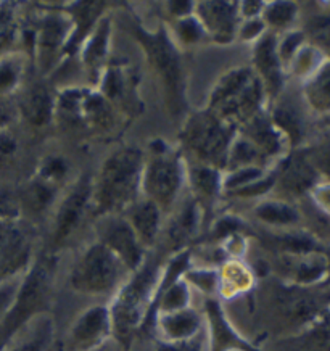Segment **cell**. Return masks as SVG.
I'll return each mask as SVG.
<instances>
[{
  "instance_id": "4fadbf2b",
  "label": "cell",
  "mask_w": 330,
  "mask_h": 351,
  "mask_svg": "<svg viewBox=\"0 0 330 351\" xmlns=\"http://www.w3.org/2000/svg\"><path fill=\"white\" fill-rule=\"evenodd\" d=\"M113 339V326L108 304H92L86 308L68 330L69 351H97Z\"/></svg>"
},
{
  "instance_id": "f546056e",
  "label": "cell",
  "mask_w": 330,
  "mask_h": 351,
  "mask_svg": "<svg viewBox=\"0 0 330 351\" xmlns=\"http://www.w3.org/2000/svg\"><path fill=\"white\" fill-rule=\"evenodd\" d=\"M58 189L60 187L54 186V184L40 179L39 176H34L23 192V198L20 200L21 210L25 205L32 213H44L57 200Z\"/></svg>"
},
{
  "instance_id": "83f0119b",
  "label": "cell",
  "mask_w": 330,
  "mask_h": 351,
  "mask_svg": "<svg viewBox=\"0 0 330 351\" xmlns=\"http://www.w3.org/2000/svg\"><path fill=\"white\" fill-rule=\"evenodd\" d=\"M217 274H220L217 293L226 295V297H235V295L244 293L253 284L252 272L237 260H227L221 269L217 271Z\"/></svg>"
},
{
  "instance_id": "1f68e13d",
  "label": "cell",
  "mask_w": 330,
  "mask_h": 351,
  "mask_svg": "<svg viewBox=\"0 0 330 351\" xmlns=\"http://www.w3.org/2000/svg\"><path fill=\"white\" fill-rule=\"evenodd\" d=\"M25 57L12 52L0 57V97H10L20 89L25 77Z\"/></svg>"
},
{
  "instance_id": "52a82bcc",
  "label": "cell",
  "mask_w": 330,
  "mask_h": 351,
  "mask_svg": "<svg viewBox=\"0 0 330 351\" xmlns=\"http://www.w3.org/2000/svg\"><path fill=\"white\" fill-rule=\"evenodd\" d=\"M237 129L210 110H200L185 117L180 129V152L190 155V163L211 166L224 173L227 154Z\"/></svg>"
},
{
  "instance_id": "ee69618b",
  "label": "cell",
  "mask_w": 330,
  "mask_h": 351,
  "mask_svg": "<svg viewBox=\"0 0 330 351\" xmlns=\"http://www.w3.org/2000/svg\"><path fill=\"white\" fill-rule=\"evenodd\" d=\"M16 150V142L8 131H0V160L12 156Z\"/></svg>"
},
{
  "instance_id": "603a6c76",
  "label": "cell",
  "mask_w": 330,
  "mask_h": 351,
  "mask_svg": "<svg viewBox=\"0 0 330 351\" xmlns=\"http://www.w3.org/2000/svg\"><path fill=\"white\" fill-rule=\"evenodd\" d=\"M16 107L18 113L32 128L43 129L55 118V97L49 90V87L40 82H34L21 92Z\"/></svg>"
},
{
  "instance_id": "ac0fdd59",
  "label": "cell",
  "mask_w": 330,
  "mask_h": 351,
  "mask_svg": "<svg viewBox=\"0 0 330 351\" xmlns=\"http://www.w3.org/2000/svg\"><path fill=\"white\" fill-rule=\"evenodd\" d=\"M171 215L173 216L166 226V240L173 253H178L189 248V243L198 234V229L203 224V213L197 200L187 193L185 197H180Z\"/></svg>"
},
{
  "instance_id": "cb8c5ba5",
  "label": "cell",
  "mask_w": 330,
  "mask_h": 351,
  "mask_svg": "<svg viewBox=\"0 0 330 351\" xmlns=\"http://www.w3.org/2000/svg\"><path fill=\"white\" fill-rule=\"evenodd\" d=\"M316 181V169L308 155L294 154L277 168L276 184L288 193H303L313 187Z\"/></svg>"
},
{
  "instance_id": "7bdbcfd3",
  "label": "cell",
  "mask_w": 330,
  "mask_h": 351,
  "mask_svg": "<svg viewBox=\"0 0 330 351\" xmlns=\"http://www.w3.org/2000/svg\"><path fill=\"white\" fill-rule=\"evenodd\" d=\"M165 7L168 8V13L176 20L193 15L195 2H166Z\"/></svg>"
},
{
  "instance_id": "2e32d148",
  "label": "cell",
  "mask_w": 330,
  "mask_h": 351,
  "mask_svg": "<svg viewBox=\"0 0 330 351\" xmlns=\"http://www.w3.org/2000/svg\"><path fill=\"white\" fill-rule=\"evenodd\" d=\"M252 69L266 90L268 100L276 99L283 86V64L277 52V36L266 31L253 44Z\"/></svg>"
},
{
  "instance_id": "f35d334b",
  "label": "cell",
  "mask_w": 330,
  "mask_h": 351,
  "mask_svg": "<svg viewBox=\"0 0 330 351\" xmlns=\"http://www.w3.org/2000/svg\"><path fill=\"white\" fill-rule=\"evenodd\" d=\"M266 31H268V27L263 23L261 18H255V20H244V21H240V25H239L237 38H240L244 43L255 44Z\"/></svg>"
},
{
  "instance_id": "4dcf8cb0",
  "label": "cell",
  "mask_w": 330,
  "mask_h": 351,
  "mask_svg": "<svg viewBox=\"0 0 330 351\" xmlns=\"http://www.w3.org/2000/svg\"><path fill=\"white\" fill-rule=\"evenodd\" d=\"M18 7L20 3L16 2H0V57L15 52L13 45L21 34Z\"/></svg>"
},
{
  "instance_id": "4316f807",
  "label": "cell",
  "mask_w": 330,
  "mask_h": 351,
  "mask_svg": "<svg viewBox=\"0 0 330 351\" xmlns=\"http://www.w3.org/2000/svg\"><path fill=\"white\" fill-rule=\"evenodd\" d=\"M269 160L261 150L258 149L253 142H250L248 138L241 136L237 131V136L232 142L229 154H227L226 161V171H234L240 168H250V166H259V168H268Z\"/></svg>"
},
{
  "instance_id": "60d3db41",
  "label": "cell",
  "mask_w": 330,
  "mask_h": 351,
  "mask_svg": "<svg viewBox=\"0 0 330 351\" xmlns=\"http://www.w3.org/2000/svg\"><path fill=\"white\" fill-rule=\"evenodd\" d=\"M20 279L21 277H18V279H13L10 282L0 285V321H2V317L5 316L7 309L10 308L13 297H15L16 293L18 284H20Z\"/></svg>"
},
{
  "instance_id": "74e56055",
  "label": "cell",
  "mask_w": 330,
  "mask_h": 351,
  "mask_svg": "<svg viewBox=\"0 0 330 351\" xmlns=\"http://www.w3.org/2000/svg\"><path fill=\"white\" fill-rule=\"evenodd\" d=\"M21 203L12 191L0 187V219H18L21 218Z\"/></svg>"
},
{
  "instance_id": "9a60e30c",
  "label": "cell",
  "mask_w": 330,
  "mask_h": 351,
  "mask_svg": "<svg viewBox=\"0 0 330 351\" xmlns=\"http://www.w3.org/2000/svg\"><path fill=\"white\" fill-rule=\"evenodd\" d=\"M203 319L208 326V351H261L231 324L216 297L204 300Z\"/></svg>"
},
{
  "instance_id": "7a4b0ae2",
  "label": "cell",
  "mask_w": 330,
  "mask_h": 351,
  "mask_svg": "<svg viewBox=\"0 0 330 351\" xmlns=\"http://www.w3.org/2000/svg\"><path fill=\"white\" fill-rule=\"evenodd\" d=\"M129 32L141 45L152 73L160 82L166 108L171 117H179L187 110L185 97V71L180 57V47L171 34L169 27L160 25L156 29H147L137 16H131Z\"/></svg>"
},
{
  "instance_id": "b9f144b4",
  "label": "cell",
  "mask_w": 330,
  "mask_h": 351,
  "mask_svg": "<svg viewBox=\"0 0 330 351\" xmlns=\"http://www.w3.org/2000/svg\"><path fill=\"white\" fill-rule=\"evenodd\" d=\"M264 3L266 2H255V0H245L239 2V13L240 20H255V18H261Z\"/></svg>"
},
{
  "instance_id": "d6986e66",
  "label": "cell",
  "mask_w": 330,
  "mask_h": 351,
  "mask_svg": "<svg viewBox=\"0 0 330 351\" xmlns=\"http://www.w3.org/2000/svg\"><path fill=\"white\" fill-rule=\"evenodd\" d=\"M110 3L106 2H69L63 3V10L71 18L73 31L69 43L64 50V60L71 58L79 53V49L84 40L89 38V34L94 31L97 23L105 15H108L106 7Z\"/></svg>"
},
{
  "instance_id": "ba28073f",
  "label": "cell",
  "mask_w": 330,
  "mask_h": 351,
  "mask_svg": "<svg viewBox=\"0 0 330 351\" xmlns=\"http://www.w3.org/2000/svg\"><path fill=\"white\" fill-rule=\"evenodd\" d=\"M131 272L105 245L94 242L79 255L69 271L71 290L86 297L115 295Z\"/></svg>"
},
{
  "instance_id": "d6a6232c",
  "label": "cell",
  "mask_w": 330,
  "mask_h": 351,
  "mask_svg": "<svg viewBox=\"0 0 330 351\" xmlns=\"http://www.w3.org/2000/svg\"><path fill=\"white\" fill-rule=\"evenodd\" d=\"M305 97L308 104L318 112L330 110V64L324 66L318 75L311 77L305 89Z\"/></svg>"
},
{
  "instance_id": "5b68a950",
  "label": "cell",
  "mask_w": 330,
  "mask_h": 351,
  "mask_svg": "<svg viewBox=\"0 0 330 351\" xmlns=\"http://www.w3.org/2000/svg\"><path fill=\"white\" fill-rule=\"evenodd\" d=\"M268 95L252 66H239L224 73L213 87L207 110L217 114L237 131L264 112Z\"/></svg>"
},
{
  "instance_id": "ffe728a7",
  "label": "cell",
  "mask_w": 330,
  "mask_h": 351,
  "mask_svg": "<svg viewBox=\"0 0 330 351\" xmlns=\"http://www.w3.org/2000/svg\"><path fill=\"white\" fill-rule=\"evenodd\" d=\"M203 322V314L189 306L179 311L156 314L153 326L160 335V341L174 343V341H185L202 335Z\"/></svg>"
},
{
  "instance_id": "9c48e42d",
  "label": "cell",
  "mask_w": 330,
  "mask_h": 351,
  "mask_svg": "<svg viewBox=\"0 0 330 351\" xmlns=\"http://www.w3.org/2000/svg\"><path fill=\"white\" fill-rule=\"evenodd\" d=\"M71 31V18L63 8L45 12L34 21L31 47L34 63L40 75H50L63 62Z\"/></svg>"
},
{
  "instance_id": "e0dca14e",
  "label": "cell",
  "mask_w": 330,
  "mask_h": 351,
  "mask_svg": "<svg viewBox=\"0 0 330 351\" xmlns=\"http://www.w3.org/2000/svg\"><path fill=\"white\" fill-rule=\"evenodd\" d=\"M111 18L105 15L97 23L94 31L91 32L89 38L82 43L79 49V58H81L82 66H84L86 75L89 76L91 84L97 89L102 80V75L110 63V45H111Z\"/></svg>"
},
{
  "instance_id": "f1b7e54d",
  "label": "cell",
  "mask_w": 330,
  "mask_h": 351,
  "mask_svg": "<svg viewBox=\"0 0 330 351\" xmlns=\"http://www.w3.org/2000/svg\"><path fill=\"white\" fill-rule=\"evenodd\" d=\"M253 215L259 223L271 228H288L300 221L298 211L294 206L281 200H264L255 206Z\"/></svg>"
},
{
  "instance_id": "8fae6325",
  "label": "cell",
  "mask_w": 330,
  "mask_h": 351,
  "mask_svg": "<svg viewBox=\"0 0 330 351\" xmlns=\"http://www.w3.org/2000/svg\"><path fill=\"white\" fill-rule=\"evenodd\" d=\"M92 211V176L82 174L68 189L62 200L55 208L52 240L55 247H60L81 228L86 216Z\"/></svg>"
},
{
  "instance_id": "7402d4cb",
  "label": "cell",
  "mask_w": 330,
  "mask_h": 351,
  "mask_svg": "<svg viewBox=\"0 0 330 351\" xmlns=\"http://www.w3.org/2000/svg\"><path fill=\"white\" fill-rule=\"evenodd\" d=\"M123 216L131 224L134 232L147 252L155 247L158 239L161 237L163 224H165V213L155 203L141 197L124 211Z\"/></svg>"
},
{
  "instance_id": "30bf717a",
  "label": "cell",
  "mask_w": 330,
  "mask_h": 351,
  "mask_svg": "<svg viewBox=\"0 0 330 351\" xmlns=\"http://www.w3.org/2000/svg\"><path fill=\"white\" fill-rule=\"evenodd\" d=\"M32 261V237L23 219H0V285L21 277Z\"/></svg>"
},
{
  "instance_id": "484cf974",
  "label": "cell",
  "mask_w": 330,
  "mask_h": 351,
  "mask_svg": "<svg viewBox=\"0 0 330 351\" xmlns=\"http://www.w3.org/2000/svg\"><path fill=\"white\" fill-rule=\"evenodd\" d=\"M54 337V321L50 314L37 317L3 351H47Z\"/></svg>"
},
{
  "instance_id": "d590c367",
  "label": "cell",
  "mask_w": 330,
  "mask_h": 351,
  "mask_svg": "<svg viewBox=\"0 0 330 351\" xmlns=\"http://www.w3.org/2000/svg\"><path fill=\"white\" fill-rule=\"evenodd\" d=\"M184 279L190 287H197L200 292L207 295V298L216 297L217 289H220V274L216 269L192 266L184 274Z\"/></svg>"
},
{
  "instance_id": "ab89813d",
  "label": "cell",
  "mask_w": 330,
  "mask_h": 351,
  "mask_svg": "<svg viewBox=\"0 0 330 351\" xmlns=\"http://www.w3.org/2000/svg\"><path fill=\"white\" fill-rule=\"evenodd\" d=\"M156 351H203V339L202 335H198L195 337V339L185 341H174V343L158 341Z\"/></svg>"
},
{
  "instance_id": "7c38bea8",
  "label": "cell",
  "mask_w": 330,
  "mask_h": 351,
  "mask_svg": "<svg viewBox=\"0 0 330 351\" xmlns=\"http://www.w3.org/2000/svg\"><path fill=\"white\" fill-rule=\"evenodd\" d=\"M99 219L97 242L105 245L131 274L141 269L143 263L147 261V250L128 219L123 215H110Z\"/></svg>"
},
{
  "instance_id": "5bb4252c",
  "label": "cell",
  "mask_w": 330,
  "mask_h": 351,
  "mask_svg": "<svg viewBox=\"0 0 330 351\" xmlns=\"http://www.w3.org/2000/svg\"><path fill=\"white\" fill-rule=\"evenodd\" d=\"M193 15L203 26L207 38L215 44L227 45L235 40L241 21L239 2H222V0L195 2Z\"/></svg>"
},
{
  "instance_id": "f6af8a7d",
  "label": "cell",
  "mask_w": 330,
  "mask_h": 351,
  "mask_svg": "<svg viewBox=\"0 0 330 351\" xmlns=\"http://www.w3.org/2000/svg\"><path fill=\"white\" fill-rule=\"evenodd\" d=\"M320 155H322V158H324L325 163L330 165V137L324 142L322 149H320Z\"/></svg>"
},
{
  "instance_id": "d4e9b609",
  "label": "cell",
  "mask_w": 330,
  "mask_h": 351,
  "mask_svg": "<svg viewBox=\"0 0 330 351\" xmlns=\"http://www.w3.org/2000/svg\"><path fill=\"white\" fill-rule=\"evenodd\" d=\"M239 134L248 138L250 142H253L269 160L281 155L283 137L272 124L266 110L263 113L257 114L253 119H250L246 124H244L239 129Z\"/></svg>"
},
{
  "instance_id": "277c9868",
  "label": "cell",
  "mask_w": 330,
  "mask_h": 351,
  "mask_svg": "<svg viewBox=\"0 0 330 351\" xmlns=\"http://www.w3.org/2000/svg\"><path fill=\"white\" fill-rule=\"evenodd\" d=\"M57 260L50 253L34 258L21 276L10 308L0 321V351H3L31 322L49 314L54 295Z\"/></svg>"
},
{
  "instance_id": "44dd1931",
  "label": "cell",
  "mask_w": 330,
  "mask_h": 351,
  "mask_svg": "<svg viewBox=\"0 0 330 351\" xmlns=\"http://www.w3.org/2000/svg\"><path fill=\"white\" fill-rule=\"evenodd\" d=\"M187 184L190 195L197 200L203 213V221L208 219L215 210L222 192V171L211 166L190 163L187 165Z\"/></svg>"
},
{
  "instance_id": "8d00e7d4",
  "label": "cell",
  "mask_w": 330,
  "mask_h": 351,
  "mask_svg": "<svg viewBox=\"0 0 330 351\" xmlns=\"http://www.w3.org/2000/svg\"><path fill=\"white\" fill-rule=\"evenodd\" d=\"M68 171H69V166L67 163V160H64L63 156L52 155V156H47V158L40 163L36 176H39V178L44 179V181L60 187L62 186L63 179H67Z\"/></svg>"
},
{
  "instance_id": "8992f818",
  "label": "cell",
  "mask_w": 330,
  "mask_h": 351,
  "mask_svg": "<svg viewBox=\"0 0 330 351\" xmlns=\"http://www.w3.org/2000/svg\"><path fill=\"white\" fill-rule=\"evenodd\" d=\"M187 184V160L163 141H155L145 154L142 197L155 203L165 215L171 213Z\"/></svg>"
},
{
  "instance_id": "836d02e7",
  "label": "cell",
  "mask_w": 330,
  "mask_h": 351,
  "mask_svg": "<svg viewBox=\"0 0 330 351\" xmlns=\"http://www.w3.org/2000/svg\"><path fill=\"white\" fill-rule=\"evenodd\" d=\"M296 16V5L292 2H266L264 3L261 20L268 31L276 34L279 29H285L294 23Z\"/></svg>"
},
{
  "instance_id": "6da1fadb",
  "label": "cell",
  "mask_w": 330,
  "mask_h": 351,
  "mask_svg": "<svg viewBox=\"0 0 330 351\" xmlns=\"http://www.w3.org/2000/svg\"><path fill=\"white\" fill-rule=\"evenodd\" d=\"M145 152L123 145L111 152L92 178V213L97 218L123 215L142 197Z\"/></svg>"
},
{
  "instance_id": "3957f363",
  "label": "cell",
  "mask_w": 330,
  "mask_h": 351,
  "mask_svg": "<svg viewBox=\"0 0 330 351\" xmlns=\"http://www.w3.org/2000/svg\"><path fill=\"white\" fill-rule=\"evenodd\" d=\"M161 272L160 263L147 258L141 269L132 272L126 282L116 290L108 304L113 339L123 350L131 348L139 332L147 329Z\"/></svg>"
},
{
  "instance_id": "e575fe53",
  "label": "cell",
  "mask_w": 330,
  "mask_h": 351,
  "mask_svg": "<svg viewBox=\"0 0 330 351\" xmlns=\"http://www.w3.org/2000/svg\"><path fill=\"white\" fill-rule=\"evenodd\" d=\"M169 31L179 47L180 45H184V47H192V45H197L200 43H203L204 39H208L207 34H204L203 26L200 25V21L195 15L176 20L174 27Z\"/></svg>"
}]
</instances>
